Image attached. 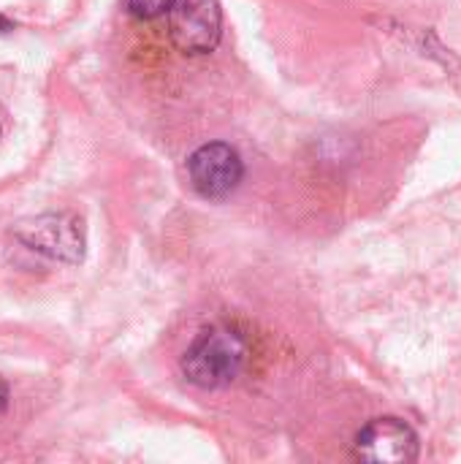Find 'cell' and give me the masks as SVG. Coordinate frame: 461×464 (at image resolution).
I'll list each match as a JSON object with an SVG mask.
<instances>
[{
	"instance_id": "obj_1",
	"label": "cell",
	"mask_w": 461,
	"mask_h": 464,
	"mask_svg": "<svg viewBox=\"0 0 461 464\" xmlns=\"http://www.w3.org/2000/svg\"><path fill=\"white\" fill-rule=\"evenodd\" d=\"M247 362V345L242 334L228 326H212L201 332L182 356L185 378L198 389H223L239 378Z\"/></svg>"
},
{
	"instance_id": "obj_2",
	"label": "cell",
	"mask_w": 461,
	"mask_h": 464,
	"mask_svg": "<svg viewBox=\"0 0 461 464\" xmlns=\"http://www.w3.org/2000/svg\"><path fill=\"white\" fill-rule=\"evenodd\" d=\"M168 35L185 54L212 52L223 35L217 0H174L168 8Z\"/></svg>"
},
{
	"instance_id": "obj_3",
	"label": "cell",
	"mask_w": 461,
	"mask_h": 464,
	"mask_svg": "<svg viewBox=\"0 0 461 464\" xmlns=\"http://www.w3.org/2000/svg\"><path fill=\"white\" fill-rule=\"evenodd\" d=\"M187 177L193 190L204 198H223L239 188L245 177V163L231 144L209 141L187 158Z\"/></svg>"
},
{
	"instance_id": "obj_4",
	"label": "cell",
	"mask_w": 461,
	"mask_h": 464,
	"mask_svg": "<svg viewBox=\"0 0 461 464\" xmlns=\"http://www.w3.org/2000/svg\"><path fill=\"white\" fill-rule=\"evenodd\" d=\"M356 457L364 462L408 464L418 459V435L402 419H372L356 435Z\"/></svg>"
},
{
	"instance_id": "obj_5",
	"label": "cell",
	"mask_w": 461,
	"mask_h": 464,
	"mask_svg": "<svg viewBox=\"0 0 461 464\" xmlns=\"http://www.w3.org/2000/svg\"><path fill=\"white\" fill-rule=\"evenodd\" d=\"M19 239L35 250L43 253L49 258L57 261H79L82 258V228L76 226V220L62 218V215H49V218H38L33 226L19 228Z\"/></svg>"
},
{
	"instance_id": "obj_6",
	"label": "cell",
	"mask_w": 461,
	"mask_h": 464,
	"mask_svg": "<svg viewBox=\"0 0 461 464\" xmlns=\"http://www.w3.org/2000/svg\"><path fill=\"white\" fill-rule=\"evenodd\" d=\"M174 0H125L128 11L139 19H158L163 14H168Z\"/></svg>"
},
{
	"instance_id": "obj_7",
	"label": "cell",
	"mask_w": 461,
	"mask_h": 464,
	"mask_svg": "<svg viewBox=\"0 0 461 464\" xmlns=\"http://www.w3.org/2000/svg\"><path fill=\"white\" fill-rule=\"evenodd\" d=\"M5 400H8V389H5V381L0 378V413H3V408H5Z\"/></svg>"
},
{
	"instance_id": "obj_8",
	"label": "cell",
	"mask_w": 461,
	"mask_h": 464,
	"mask_svg": "<svg viewBox=\"0 0 461 464\" xmlns=\"http://www.w3.org/2000/svg\"><path fill=\"white\" fill-rule=\"evenodd\" d=\"M5 27H8V22H5V19L0 16V30H5Z\"/></svg>"
}]
</instances>
